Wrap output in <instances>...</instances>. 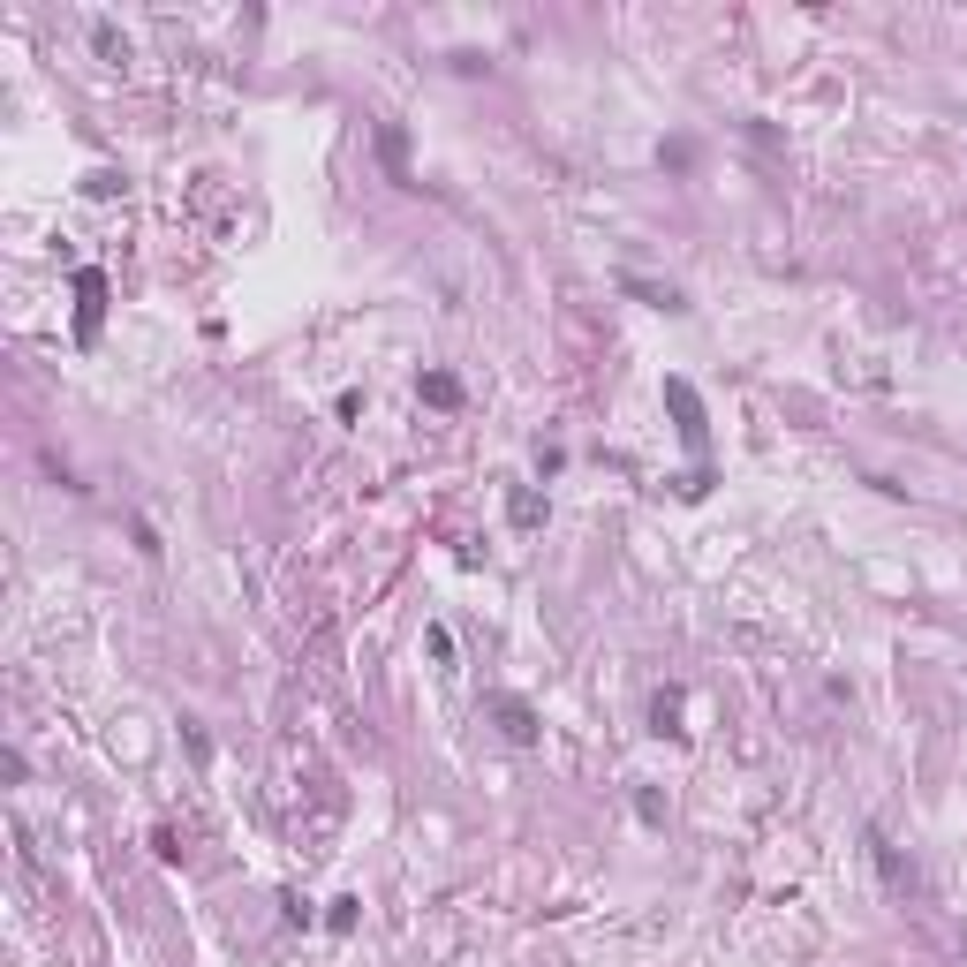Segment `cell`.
<instances>
[{
    "mask_svg": "<svg viewBox=\"0 0 967 967\" xmlns=\"http://www.w3.org/2000/svg\"><path fill=\"white\" fill-rule=\"evenodd\" d=\"M665 408H673V424H680V439L703 454V439H711V416H703V401H696V386L688 378H665Z\"/></svg>",
    "mask_w": 967,
    "mask_h": 967,
    "instance_id": "cell-1",
    "label": "cell"
},
{
    "mask_svg": "<svg viewBox=\"0 0 967 967\" xmlns=\"http://www.w3.org/2000/svg\"><path fill=\"white\" fill-rule=\"evenodd\" d=\"M499 726H507V741H537V718H529L514 696H499Z\"/></svg>",
    "mask_w": 967,
    "mask_h": 967,
    "instance_id": "cell-2",
    "label": "cell"
},
{
    "mask_svg": "<svg viewBox=\"0 0 967 967\" xmlns=\"http://www.w3.org/2000/svg\"><path fill=\"white\" fill-rule=\"evenodd\" d=\"M76 295H84V333L99 325V303H106V280L99 272H76Z\"/></svg>",
    "mask_w": 967,
    "mask_h": 967,
    "instance_id": "cell-3",
    "label": "cell"
},
{
    "mask_svg": "<svg viewBox=\"0 0 967 967\" xmlns=\"http://www.w3.org/2000/svg\"><path fill=\"white\" fill-rule=\"evenodd\" d=\"M620 288H628V295H643V303H658V310H688V303H680V288H650V280H635V272L620 280Z\"/></svg>",
    "mask_w": 967,
    "mask_h": 967,
    "instance_id": "cell-4",
    "label": "cell"
},
{
    "mask_svg": "<svg viewBox=\"0 0 967 967\" xmlns=\"http://www.w3.org/2000/svg\"><path fill=\"white\" fill-rule=\"evenodd\" d=\"M424 401H439V408H454V401H461V386H454V378H446V371H431V378H424Z\"/></svg>",
    "mask_w": 967,
    "mask_h": 967,
    "instance_id": "cell-5",
    "label": "cell"
},
{
    "mask_svg": "<svg viewBox=\"0 0 967 967\" xmlns=\"http://www.w3.org/2000/svg\"><path fill=\"white\" fill-rule=\"evenodd\" d=\"M91 38H99V53H106V61H129V46H121V38H114V23H99V31H91Z\"/></svg>",
    "mask_w": 967,
    "mask_h": 967,
    "instance_id": "cell-6",
    "label": "cell"
}]
</instances>
